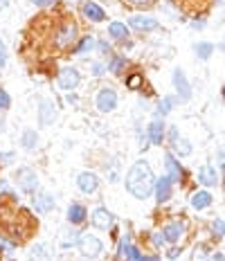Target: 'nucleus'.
I'll list each match as a JSON object with an SVG mask.
<instances>
[{"mask_svg": "<svg viewBox=\"0 0 225 261\" xmlns=\"http://www.w3.org/2000/svg\"><path fill=\"white\" fill-rule=\"evenodd\" d=\"M20 146H23L25 151H34L36 146H39V133H36L34 129H25L23 135H20Z\"/></svg>", "mask_w": 225, "mask_h": 261, "instance_id": "21", "label": "nucleus"}, {"mask_svg": "<svg viewBox=\"0 0 225 261\" xmlns=\"http://www.w3.org/2000/svg\"><path fill=\"white\" fill-rule=\"evenodd\" d=\"M191 27H194V29H203V27H205V18H194V20H191Z\"/></svg>", "mask_w": 225, "mask_h": 261, "instance_id": "43", "label": "nucleus"}, {"mask_svg": "<svg viewBox=\"0 0 225 261\" xmlns=\"http://www.w3.org/2000/svg\"><path fill=\"white\" fill-rule=\"evenodd\" d=\"M185 230H187L185 221H171V223H167L160 232H162V237H165L167 243H178L182 237H185Z\"/></svg>", "mask_w": 225, "mask_h": 261, "instance_id": "9", "label": "nucleus"}, {"mask_svg": "<svg viewBox=\"0 0 225 261\" xmlns=\"http://www.w3.org/2000/svg\"><path fill=\"white\" fill-rule=\"evenodd\" d=\"M124 68H126V59H124V57H115V59H112V61L106 65V70H111V72H115V74L124 72Z\"/></svg>", "mask_w": 225, "mask_h": 261, "instance_id": "29", "label": "nucleus"}, {"mask_svg": "<svg viewBox=\"0 0 225 261\" xmlns=\"http://www.w3.org/2000/svg\"><path fill=\"white\" fill-rule=\"evenodd\" d=\"M128 25L135 27L137 32H153V29L160 27V23H158L156 18H151V16H131V18H128Z\"/></svg>", "mask_w": 225, "mask_h": 261, "instance_id": "17", "label": "nucleus"}, {"mask_svg": "<svg viewBox=\"0 0 225 261\" xmlns=\"http://www.w3.org/2000/svg\"><path fill=\"white\" fill-rule=\"evenodd\" d=\"M153 192H156V200L158 203H167V200L173 196V180L169 178V176H160V178H156V183H153Z\"/></svg>", "mask_w": 225, "mask_h": 261, "instance_id": "7", "label": "nucleus"}, {"mask_svg": "<svg viewBox=\"0 0 225 261\" xmlns=\"http://www.w3.org/2000/svg\"><path fill=\"white\" fill-rule=\"evenodd\" d=\"M77 32H79L77 23H72V20L63 23V27L54 36V45H56V48H68V45H72L74 41H77Z\"/></svg>", "mask_w": 225, "mask_h": 261, "instance_id": "6", "label": "nucleus"}, {"mask_svg": "<svg viewBox=\"0 0 225 261\" xmlns=\"http://www.w3.org/2000/svg\"><path fill=\"white\" fill-rule=\"evenodd\" d=\"M14 178H16V185H18L20 192H25V194L39 192V176H36V171L32 167H18Z\"/></svg>", "mask_w": 225, "mask_h": 261, "instance_id": "2", "label": "nucleus"}, {"mask_svg": "<svg viewBox=\"0 0 225 261\" xmlns=\"http://www.w3.org/2000/svg\"><path fill=\"white\" fill-rule=\"evenodd\" d=\"M36 115H39V124L41 126H52L54 122H56V108H54L52 102H41L39 104V111H36Z\"/></svg>", "mask_w": 225, "mask_h": 261, "instance_id": "14", "label": "nucleus"}, {"mask_svg": "<svg viewBox=\"0 0 225 261\" xmlns=\"http://www.w3.org/2000/svg\"><path fill=\"white\" fill-rule=\"evenodd\" d=\"M171 79H173V88H176V95L180 97V102H189L191 99V86H189V81H187V74L182 72L180 68H176L171 74Z\"/></svg>", "mask_w": 225, "mask_h": 261, "instance_id": "8", "label": "nucleus"}, {"mask_svg": "<svg viewBox=\"0 0 225 261\" xmlns=\"http://www.w3.org/2000/svg\"><path fill=\"white\" fill-rule=\"evenodd\" d=\"M223 155H225L223 149H219V165H221V167H223Z\"/></svg>", "mask_w": 225, "mask_h": 261, "instance_id": "46", "label": "nucleus"}, {"mask_svg": "<svg viewBox=\"0 0 225 261\" xmlns=\"http://www.w3.org/2000/svg\"><path fill=\"white\" fill-rule=\"evenodd\" d=\"M95 45H97V52L99 54H108V52H111V45H108V41H97Z\"/></svg>", "mask_w": 225, "mask_h": 261, "instance_id": "38", "label": "nucleus"}, {"mask_svg": "<svg viewBox=\"0 0 225 261\" xmlns=\"http://www.w3.org/2000/svg\"><path fill=\"white\" fill-rule=\"evenodd\" d=\"M194 50H196V57L201 59V61H207V59H210L212 54H214V45H212V43H205V41H203V43H196Z\"/></svg>", "mask_w": 225, "mask_h": 261, "instance_id": "27", "label": "nucleus"}, {"mask_svg": "<svg viewBox=\"0 0 225 261\" xmlns=\"http://www.w3.org/2000/svg\"><path fill=\"white\" fill-rule=\"evenodd\" d=\"M108 36H111L112 41H124V39H128V27H126V23H119V20L111 23V25H108Z\"/></svg>", "mask_w": 225, "mask_h": 261, "instance_id": "22", "label": "nucleus"}, {"mask_svg": "<svg viewBox=\"0 0 225 261\" xmlns=\"http://www.w3.org/2000/svg\"><path fill=\"white\" fill-rule=\"evenodd\" d=\"M79 239V230H68V232L63 234V239H61V248H70L74 246Z\"/></svg>", "mask_w": 225, "mask_h": 261, "instance_id": "30", "label": "nucleus"}, {"mask_svg": "<svg viewBox=\"0 0 225 261\" xmlns=\"http://www.w3.org/2000/svg\"><path fill=\"white\" fill-rule=\"evenodd\" d=\"M32 5H36V7H50V5H56V0H32Z\"/></svg>", "mask_w": 225, "mask_h": 261, "instance_id": "40", "label": "nucleus"}, {"mask_svg": "<svg viewBox=\"0 0 225 261\" xmlns=\"http://www.w3.org/2000/svg\"><path fill=\"white\" fill-rule=\"evenodd\" d=\"M65 218H68L70 225H81V223L86 221V218H88V209L83 207L81 203H70Z\"/></svg>", "mask_w": 225, "mask_h": 261, "instance_id": "18", "label": "nucleus"}, {"mask_svg": "<svg viewBox=\"0 0 225 261\" xmlns=\"http://www.w3.org/2000/svg\"><path fill=\"white\" fill-rule=\"evenodd\" d=\"M2 7H7V0H0V9H2Z\"/></svg>", "mask_w": 225, "mask_h": 261, "instance_id": "48", "label": "nucleus"}, {"mask_svg": "<svg viewBox=\"0 0 225 261\" xmlns=\"http://www.w3.org/2000/svg\"><path fill=\"white\" fill-rule=\"evenodd\" d=\"M122 259H126V261H160L158 257H144L142 252H140V248H135V246H128L126 252L122 255Z\"/></svg>", "mask_w": 225, "mask_h": 261, "instance_id": "23", "label": "nucleus"}, {"mask_svg": "<svg viewBox=\"0 0 225 261\" xmlns=\"http://www.w3.org/2000/svg\"><path fill=\"white\" fill-rule=\"evenodd\" d=\"M68 102H70V104H79V99H77L74 95H68Z\"/></svg>", "mask_w": 225, "mask_h": 261, "instance_id": "45", "label": "nucleus"}, {"mask_svg": "<svg viewBox=\"0 0 225 261\" xmlns=\"http://www.w3.org/2000/svg\"><path fill=\"white\" fill-rule=\"evenodd\" d=\"M165 135H167L165 122H162L160 117L151 120V124H149V129H147V137L151 140V144H162V142H165Z\"/></svg>", "mask_w": 225, "mask_h": 261, "instance_id": "15", "label": "nucleus"}, {"mask_svg": "<svg viewBox=\"0 0 225 261\" xmlns=\"http://www.w3.org/2000/svg\"><path fill=\"white\" fill-rule=\"evenodd\" d=\"M14 158H16V155L11 153V151H9V153H2V151H0V162H2V165H9Z\"/></svg>", "mask_w": 225, "mask_h": 261, "instance_id": "39", "label": "nucleus"}, {"mask_svg": "<svg viewBox=\"0 0 225 261\" xmlns=\"http://www.w3.org/2000/svg\"><path fill=\"white\" fill-rule=\"evenodd\" d=\"M124 183H126V189L131 192V196H135L137 200L149 198L153 192V183H156L151 165L147 160H135V165L126 171V180Z\"/></svg>", "mask_w": 225, "mask_h": 261, "instance_id": "1", "label": "nucleus"}, {"mask_svg": "<svg viewBox=\"0 0 225 261\" xmlns=\"http://www.w3.org/2000/svg\"><path fill=\"white\" fill-rule=\"evenodd\" d=\"M189 203H191V207H194V209H207L212 203H214V196H212L207 189H201V192L191 194Z\"/></svg>", "mask_w": 225, "mask_h": 261, "instance_id": "19", "label": "nucleus"}, {"mask_svg": "<svg viewBox=\"0 0 225 261\" xmlns=\"http://www.w3.org/2000/svg\"><path fill=\"white\" fill-rule=\"evenodd\" d=\"M34 209L36 214H50L54 209V205H56V200H54V196L50 192H39L34 194Z\"/></svg>", "mask_w": 225, "mask_h": 261, "instance_id": "13", "label": "nucleus"}, {"mask_svg": "<svg viewBox=\"0 0 225 261\" xmlns=\"http://www.w3.org/2000/svg\"><path fill=\"white\" fill-rule=\"evenodd\" d=\"M212 261H223V252H216V255H212Z\"/></svg>", "mask_w": 225, "mask_h": 261, "instance_id": "44", "label": "nucleus"}, {"mask_svg": "<svg viewBox=\"0 0 225 261\" xmlns=\"http://www.w3.org/2000/svg\"><path fill=\"white\" fill-rule=\"evenodd\" d=\"M212 232H214V237L223 239V232H225V223H223V218H214V223H212Z\"/></svg>", "mask_w": 225, "mask_h": 261, "instance_id": "32", "label": "nucleus"}, {"mask_svg": "<svg viewBox=\"0 0 225 261\" xmlns=\"http://www.w3.org/2000/svg\"><path fill=\"white\" fill-rule=\"evenodd\" d=\"M173 104H176V97H162L160 104H158V117H165L173 111Z\"/></svg>", "mask_w": 225, "mask_h": 261, "instance_id": "28", "label": "nucleus"}, {"mask_svg": "<svg viewBox=\"0 0 225 261\" xmlns=\"http://www.w3.org/2000/svg\"><path fill=\"white\" fill-rule=\"evenodd\" d=\"M77 246H79V250H81V255H83V257H90V259L99 257V255H102V250H104L102 239L95 237V234H90V232L79 234Z\"/></svg>", "mask_w": 225, "mask_h": 261, "instance_id": "3", "label": "nucleus"}, {"mask_svg": "<svg viewBox=\"0 0 225 261\" xmlns=\"http://www.w3.org/2000/svg\"><path fill=\"white\" fill-rule=\"evenodd\" d=\"M198 183L205 185V187H216L219 185V174H216L214 167H210V165L201 167L198 169Z\"/></svg>", "mask_w": 225, "mask_h": 261, "instance_id": "20", "label": "nucleus"}, {"mask_svg": "<svg viewBox=\"0 0 225 261\" xmlns=\"http://www.w3.org/2000/svg\"><path fill=\"white\" fill-rule=\"evenodd\" d=\"M90 74H93V77H104V74H106V65H104V63H93V65H90Z\"/></svg>", "mask_w": 225, "mask_h": 261, "instance_id": "33", "label": "nucleus"}, {"mask_svg": "<svg viewBox=\"0 0 225 261\" xmlns=\"http://www.w3.org/2000/svg\"><path fill=\"white\" fill-rule=\"evenodd\" d=\"M165 169H167V176L173 180V183H180L185 178V169L180 167V162L176 160V153L167 151L165 153Z\"/></svg>", "mask_w": 225, "mask_h": 261, "instance_id": "10", "label": "nucleus"}, {"mask_svg": "<svg viewBox=\"0 0 225 261\" xmlns=\"http://www.w3.org/2000/svg\"><path fill=\"white\" fill-rule=\"evenodd\" d=\"M128 5H135V7H149L153 0H126Z\"/></svg>", "mask_w": 225, "mask_h": 261, "instance_id": "41", "label": "nucleus"}, {"mask_svg": "<svg viewBox=\"0 0 225 261\" xmlns=\"http://www.w3.org/2000/svg\"><path fill=\"white\" fill-rule=\"evenodd\" d=\"M9 106H11V97H9V92H7L5 88H0V111H2V113L9 111Z\"/></svg>", "mask_w": 225, "mask_h": 261, "instance_id": "31", "label": "nucleus"}, {"mask_svg": "<svg viewBox=\"0 0 225 261\" xmlns=\"http://www.w3.org/2000/svg\"><path fill=\"white\" fill-rule=\"evenodd\" d=\"M140 83H142V77H140V74H133V77H128V79H126V86H128V88H133V90H135V88L140 86Z\"/></svg>", "mask_w": 225, "mask_h": 261, "instance_id": "36", "label": "nucleus"}, {"mask_svg": "<svg viewBox=\"0 0 225 261\" xmlns=\"http://www.w3.org/2000/svg\"><path fill=\"white\" fill-rule=\"evenodd\" d=\"M128 246H131V237H128V234H124V237L119 239V250H117V252H119V257H122L124 252H126V248H128Z\"/></svg>", "mask_w": 225, "mask_h": 261, "instance_id": "35", "label": "nucleus"}, {"mask_svg": "<svg viewBox=\"0 0 225 261\" xmlns=\"http://www.w3.org/2000/svg\"><path fill=\"white\" fill-rule=\"evenodd\" d=\"M151 243H153V248H162L167 241L162 237V232H151Z\"/></svg>", "mask_w": 225, "mask_h": 261, "instance_id": "34", "label": "nucleus"}, {"mask_svg": "<svg viewBox=\"0 0 225 261\" xmlns=\"http://www.w3.org/2000/svg\"><path fill=\"white\" fill-rule=\"evenodd\" d=\"M7 65V48H5V43L0 41V68H5Z\"/></svg>", "mask_w": 225, "mask_h": 261, "instance_id": "37", "label": "nucleus"}, {"mask_svg": "<svg viewBox=\"0 0 225 261\" xmlns=\"http://www.w3.org/2000/svg\"><path fill=\"white\" fill-rule=\"evenodd\" d=\"M77 187L83 194H95L99 189V176L93 174V171H81L77 176Z\"/></svg>", "mask_w": 225, "mask_h": 261, "instance_id": "12", "label": "nucleus"}, {"mask_svg": "<svg viewBox=\"0 0 225 261\" xmlns=\"http://www.w3.org/2000/svg\"><path fill=\"white\" fill-rule=\"evenodd\" d=\"M90 221H93V225L97 230H111L112 223H115V216L106 207H95L93 214H90Z\"/></svg>", "mask_w": 225, "mask_h": 261, "instance_id": "11", "label": "nucleus"}, {"mask_svg": "<svg viewBox=\"0 0 225 261\" xmlns=\"http://www.w3.org/2000/svg\"><path fill=\"white\" fill-rule=\"evenodd\" d=\"M81 16H86L90 23H102V20H106V11H104L97 2H93V0H86L81 5Z\"/></svg>", "mask_w": 225, "mask_h": 261, "instance_id": "16", "label": "nucleus"}, {"mask_svg": "<svg viewBox=\"0 0 225 261\" xmlns=\"http://www.w3.org/2000/svg\"><path fill=\"white\" fill-rule=\"evenodd\" d=\"M2 130H5V120L0 117V133H2Z\"/></svg>", "mask_w": 225, "mask_h": 261, "instance_id": "47", "label": "nucleus"}, {"mask_svg": "<svg viewBox=\"0 0 225 261\" xmlns=\"http://www.w3.org/2000/svg\"><path fill=\"white\" fill-rule=\"evenodd\" d=\"M93 48H95V39H93V36H83V39L74 45V54H77V57H83V54L93 52Z\"/></svg>", "mask_w": 225, "mask_h": 261, "instance_id": "25", "label": "nucleus"}, {"mask_svg": "<svg viewBox=\"0 0 225 261\" xmlns=\"http://www.w3.org/2000/svg\"><path fill=\"white\" fill-rule=\"evenodd\" d=\"M180 248H176V246H173L171 248V250H169V252H167V257H169V259H178V257H180Z\"/></svg>", "mask_w": 225, "mask_h": 261, "instance_id": "42", "label": "nucleus"}, {"mask_svg": "<svg viewBox=\"0 0 225 261\" xmlns=\"http://www.w3.org/2000/svg\"><path fill=\"white\" fill-rule=\"evenodd\" d=\"M171 149H173V153H178V155H189L191 153V144H189V140H185V137H176V140L171 142Z\"/></svg>", "mask_w": 225, "mask_h": 261, "instance_id": "26", "label": "nucleus"}, {"mask_svg": "<svg viewBox=\"0 0 225 261\" xmlns=\"http://www.w3.org/2000/svg\"><path fill=\"white\" fill-rule=\"evenodd\" d=\"M79 81H81V74H79V70L72 68V65L61 68L59 74H56V83H59V88L61 90H65V92L74 90V88L79 86Z\"/></svg>", "mask_w": 225, "mask_h": 261, "instance_id": "5", "label": "nucleus"}, {"mask_svg": "<svg viewBox=\"0 0 225 261\" xmlns=\"http://www.w3.org/2000/svg\"><path fill=\"white\" fill-rule=\"evenodd\" d=\"M27 259H30V261H52V257H50L48 248H45L43 243H36V246H32Z\"/></svg>", "mask_w": 225, "mask_h": 261, "instance_id": "24", "label": "nucleus"}, {"mask_svg": "<svg viewBox=\"0 0 225 261\" xmlns=\"http://www.w3.org/2000/svg\"><path fill=\"white\" fill-rule=\"evenodd\" d=\"M95 108L99 113H112L117 108V92L112 88H99L95 95Z\"/></svg>", "mask_w": 225, "mask_h": 261, "instance_id": "4", "label": "nucleus"}]
</instances>
